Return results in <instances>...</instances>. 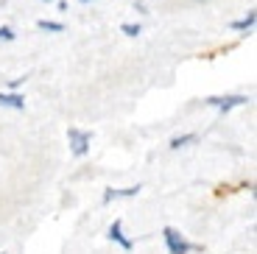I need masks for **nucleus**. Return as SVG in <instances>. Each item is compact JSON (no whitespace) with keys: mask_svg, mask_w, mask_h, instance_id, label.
Wrapping results in <instances>:
<instances>
[{"mask_svg":"<svg viewBox=\"0 0 257 254\" xmlns=\"http://www.w3.org/2000/svg\"><path fill=\"white\" fill-rule=\"evenodd\" d=\"M162 237H165V246H168V251H171V254H190V243H187L176 229L165 226V229H162Z\"/></svg>","mask_w":257,"mask_h":254,"instance_id":"obj_1","label":"nucleus"},{"mask_svg":"<svg viewBox=\"0 0 257 254\" xmlns=\"http://www.w3.org/2000/svg\"><path fill=\"white\" fill-rule=\"evenodd\" d=\"M67 140H70V148L76 157H84L90 151V143H92V134L90 132H81V129H70L67 132Z\"/></svg>","mask_w":257,"mask_h":254,"instance_id":"obj_2","label":"nucleus"},{"mask_svg":"<svg viewBox=\"0 0 257 254\" xmlns=\"http://www.w3.org/2000/svg\"><path fill=\"white\" fill-rule=\"evenodd\" d=\"M207 103L210 106H215L218 112H229V109H235V106H243L246 103V98L243 95H229V98H207Z\"/></svg>","mask_w":257,"mask_h":254,"instance_id":"obj_3","label":"nucleus"},{"mask_svg":"<svg viewBox=\"0 0 257 254\" xmlns=\"http://www.w3.org/2000/svg\"><path fill=\"white\" fill-rule=\"evenodd\" d=\"M109 240L120 243V248H126V251H128V248H135V240H128V237L123 235V223L120 221H115L109 226Z\"/></svg>","mask_w":257,"mask_h":254,"instance_id":"obj_4","label":"nucleus"},{"mask_svg":"<svg viewBox=\"0 0 257 254\" xmlns=\"http://www.w3.org/2000/svg\"><path fill=\"white\" fill-rule=\"evenodd\" d=\"M137 193H140V184H135V187H120V190L109 187V190L103 193V201L109 204V201H115V198H132V196H137Z\"/></svg>","mask_w":257,"mask_h":254,"instance_id":"obj_5","label":"nucleus"},{"mask_svg":"<svg viewBox=\"0 0 257 254\" xmlns=\"http://www.w3.org/2000/svg\"><path fill=\"white\" fill-rule=\"evenodd\" d=\"M0 106H12V109H26V98L17 92H0Z\"/></svg>","mask_w":257,"mask_h":254,"instance_id":"obj_6","label":"nucleus"},{"mask_svg":"<svg viewBox=\"0 0 257 254\" xmlns=\"http://www.w3.org/2000/svg\"><path fill=\"white\" fill-rule=\"evenodd\" d=\"M254 20H257V14H254V12H249L243 20L232 23V28H235V31H251V28H254Z\"/></svg>","mask_w":257,"mask_h":254,"instance_id":"obj_7","label":"nucleus"},{"mask_svg":"<svg viewBox=\"0 0 257 254\" xmlns=\"http://www.w3.org/2000/svg\"><path fill=\"white\" fill-rule=\"evenodd\" d=\"M190 143H196V134H182V137H174L171 140V148H185V146H190Z\"/></svg>","mask_w":257,"mask_h":254,"instance_id":"obj_8","label":"nucleus"},{"mask_svg":"<svg viewBox=\"0 0 257 254\" xmlns=\"http://www.w3.org/2000/svg\"><path fill=\"white\" fill-rule=\"evenodd\" d=\"M39 28H42V31H53V34H62L64 31L62 23H53V20H39Z\"/></svg>","mask_w":257,"mask_h":254,"instance_id":"obj_9","label":"nucleus"},{"mask_svg":"<svg viewBox=\"0 0 257 254\" xmlns=\"http://www.w3.org/2000/svg\"><path fill=\"white\" fill-rule=\"evenodd\" d=\"M120 31L126 34V37H137V34H143V28H140V26H132V23H123Z\"/></svg>","mask_w":257,"mask_h":254,"instance_id":"obj_10","label":"nucleus"},{"mask_svg":"<svg viewBox=\"0 0 257 254\" xmlns=\"http://www.w3.org/2000/svg\"><path fill=\"white\" fill-rule=\"evenodd\" d=\"M12 39H14V31L3 26V28H0V42H12Z\"/></svg>","mask_w":257,"mask_h":254,"instance_id":"obj_11","label":"nucleus"},{"mask_svg":"<svg viewBox=\"0 0 257 254\" xmlns=\"http://www.w3.org/2000/svg\"><path fill=\"white\" fill-rule=\"evenodd\" d=\"M81 3H90V0H81Z\"/></svg>","mask_w":257,"mask_h":254,"instance_id":"obj_12","label":"nucleus"},{"mask_svg":"<svg viewBox=\"0 0 257 254\" xmlns=\"http://www.w3.org/2000/svg\"><path fill=\"white\" fill-rule=\"evenodd\" d=\"M0 254H6V251H0Z\"/></svg>","mask_w":257,"mask_h":254,"instance_id":"obj_13","label":"nucleus"}]
</instances>
